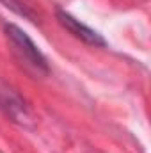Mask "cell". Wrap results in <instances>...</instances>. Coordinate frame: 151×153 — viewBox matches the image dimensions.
Wrapping results in <instances>:
<instances>
[{"label": "cell", "mask_w": 151, "mask_h": 153, "mask_svg": "<svg viewBox=\"0 0 151 153\" xmlns=\"http://www.w3.org/2000/svg\"><path fill=\"white\" fill-rule=\"evenodd\" d=\"M5 36L9 39L14 53L18 55L20 61H23L27 66H30L32 70H36L38 73L48 75L50 73V66L46 57L43 55V52L38 48V45L29 38L18 25L14 23H5Z\"/></svg>", "instance_id": "1"}, {"label": "cell", "mask_w": 151, "mask_h": 153, "mask_svg": "<svg viewBox=\"0 0 151 153\" xmlns=\"http://www.w3.org/2000/svg\"><path fill=\"white\" fill-rule=\"evenodd\" d=\"M0 111L14 123L27 125L30 121V111L25 100L7 84L0 82Z\"/></svg>", "instance_id": "2"}, {"label": "cell", "mask_w": 151, "mask_h": 153, "mask_svg": "<svg viewBox=\"0 0 151 153\" xmlns=\"http://www.w3.org/2000/svg\"><path fill=\"white\" fill-rule=\"evenodd\" d=\"M55 14H57L59 23H61L70 34H73L76 39H80V41H84V43H87V45H91V46H105V45H107L105 38H103L100 32H96L94 29L87 27L85 23H82L80 20H76L75 16H71L70 13L62 11V9H57Z\"/></svg>", "instance_id": "3"}, {"label": "cell", "mask_w": 151, "mask_h": 153, "mask_svg": "<svg viewBox=\"0 0 151 153\" xmlns=\"http://www.w3.org/2000/svg\"><path fill=\"white\" fill-rule=\"evenodd\" d=\"M7 9H11V11H14L16 14H20V16H23V18H27V20H30V22H38V16L34 14V11H30L25 4H21L20 0H0Z\"/></svg>", "instance_id": "4"}]
</instances>
